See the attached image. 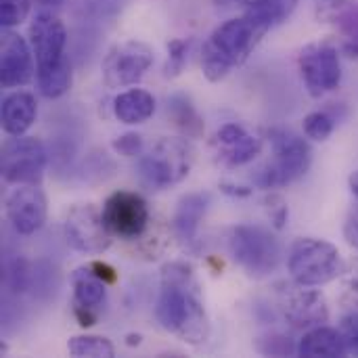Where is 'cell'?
I'll return each instance as SVG.
<instances>
[{"label":"cell","instance_id":"1","mask_svg":"<svg viewBox=\"0 0 358 358\" xmlns=\"http://www.w3.org/2000/svg\"><path fill=\"white\" fill-rule=\"evenodd\" d=\"M155 317L164 331L176 336L189 346H201L210 338V321L193 268L187 262H168L162 266Z\"/></svg>","mask_w":358,"mask_h":358},{"label":"cell","instance_id":"2","mask_svg":"<svg viewBox=\"0 0 358 358\" xmlns=\"http://www.w3.org/2000/svg\"><path fill=\"white\" fill-rule=\"evenodd\" d=\"M266 34L268 29L245 13L220 23L203 44V76L210 82H222L231 73V69L245 63V59L254 52V48Z\"/></svg>","mask_w":358,"mask_h":358},{"label":"cell","instance_id":"3","mask_svg":"<svg viewBox=\"0 0 358 358\" xmlns=\"http://www.w3.org/2000/svg\"><path fill=\"white\" fill-rule=\"evenodd\" d=\"M268 138L273 145V159L254 178V182L266 191L300 180L313 166V147L304 136L287 128H271Z\"/></svg>","mask_w":358,"mask_h":358},{"label":"cell","instance_id":"4","mask_svg":"<svg viewBox=\"0 0 358 358\" xmlns=\"http://www.w3.org/2000/svg\"><path fill=\"white\" fill-rule=\"evenodd\" d=\"M287 271L298 285L323 287L346 273L340 250L325 239L302 237L296 239L287 254Z\"/></svg>","mask_w":358,"mask_h":358},{"label":"cell","instance_id":"5","mask_svg":"<svg viewBox=\"0 0 358 358\" xmlns=\"http://www.w3.org/2000/svg\"><path fill=\"white\" fill-rule=\"evenodd\" d=\"M229 254L250 277L264 279L277 271L283 248L277 235L258 224H239L229 233Z\"/></svg>","mask_w":358,"mask_h":358},{"label":"cell","instance_id":"6","mask_svg":"<svg viewBox=\"0 0 358 358\" xmlns=\"http://www.w3.org/2000/svg\"><path fill=\"white\" fill-rule=\"evenodd\" d=\"M195 162V151L185 138H159L141 155L138 168L143 178L155 189H168L182 182Z\"/></svg>","mask_w":358,"mask_h":358},{"label":"cell","instance_id":"7","mask_svg":"<svg viewBox=\"0 0 358 358\" xmlns=\"http://www.w3.org/2000/svg\"><path fill=\"white\" fill-rule=\"evenodd\" d=\"M46 147L36 136H10L2 145L0 168L8 185H40L46 170Z\"/></svg>","mask_w":358,"mask_h":358},{"label":"cell","instance_id":"8","mask_svg":"<svg viewBox=\"0 0 358 358\" xmlns=\"http://www.w3.org/2000/svg\"><path fill=\"white\" fill-rule=\"evenodd\" d=\"M300 76L310 96L321 99L334 92L342 82V59L336 44L310 42L298 55Z\"/></svg>","mask_w":358,"mask_h":358},{"label":"cell","instance_id":"9","mask_svg":"<svg viewBox=\"0 0 358 358\" xmlns=\"http://www.w3.org/2000/svg\"><path fill=\"white\" fill-rule=\"evenodd\" d=\"M153 65V48L141 40H126L111 46L103 59V82L109 88L134 86Z\"/></svg>","mask_w":358,"mask_h":358},{"label":"cell","instance_id":"10","mask_svg":"<svg viewBox=\"0 0 358 358\" xmlns=\"http://www.w3.org/2000/svg\"><path fill=\"white\" fill-rule=\"evenodd\" d=\"M63 235L71 250L88 256H99L107 252L113 239L101 210H96L92 203H78L67 212Z\"/></svg>","mask_w":358,"mask_h":358},{"label":"cell","instance_id":"11","mask_svg":"<svg viewBox=\"0 0 358 358\" xmlns=\"http://www.w3.org/2000/svg\"><path fill=\"white\" fill-rule=\"evenodd\" d=\"M103 220L113 237L132 241L141 239L151 222L149 206L134 191H115L103 203Z\"/></svg>","mask_w":358,"mask_h":358},{"label":"cell","instance_id":"12","mask_svg":"<svg viewBox=\"0 0 358 358\" xmlns=\"http://www.w3.org/2000/svg\"><path fill=\"white\" fill-rule=\"evenodd\" d=\"M27 36H29L27 42L36 59V71L50 69L67 59L65 57L67 29L65 23L52 10L42 8L40 13H36L29 23Z\"/></svg>","mask_w":358,"mask_h":358},{"label":"cell","instance_id":"13","mask_svg":"<svg viewBox=\"0 0 358 358\" xmlns=\"http://www.w3.org/2000/svg\"><path fill=\"white\" fill-rule=\"evenodd\" d=\"M4 212L15 233L34 235L46 222L48 201L38 185H17L4 201Z\"/></svg>","mask_w":358,"mask_h":358},{"label":"cell","instance_id":"14","mask_svg":"<svg viewBox=\"0 0 358 358\" xmlns=\"http://www.w3.org/2000/svg\"><path fill=\"white\" fill-rule=\"evenodd\" d=\"M34 52L29 42L13 29L2 27L0 36V82L4 88H19L34 80Z\"/></svg>","mask_w":358,"mask_h":358},{"label":"cell","instance_id":"15","mask_svg":"<svg viewBox=\"0 0 358 358\" xmlns=\"http://www.w3.org/2000/svg\"><path fill=\"white\" fill-rule=\"evenodd\" d=\"M283 317L292 327L313 329L327 323L329 306L321 292L296 283V287L283 298Z\"/></svg>","mask_w":358,"mask_h":358},{"label":"cell","instance_id":"16","mask_svg":"<svg viewBox=\"0 0 358 358\" xmlns=\"http://www.w3.org/2000/svg\"><path fill=\"white\" fill-rule=\"evenodd\" d=\"M216 145H218V159L227 168L245 166L254 162L262 151V141L235 122H229L218 128Z\"/></svg>","mask_w":358,"mask_h":358},{"label":"cell","instance_id":"17","mask_svg":"<svg viewBox=\"0 0 358 358\" xmlns=\"http://www.w3.org/2000/svg\"><path fill=\"white\" fill-rule=\"evenodd\" d=\"M210 206V195L208 193H187L178 199L176 212L172 218V227L176 237L185 245H195L197 243V233L199 224L206 216V210Z\"/></svg>","mask_w":358,"mask_h":358},{"label":"cell","instance_id":"18","mask_svg":"<svg viewBox=\"0 0 358 358\" xmlns=\"http://www.w3.org/2000/svg\"><path fill=\"white\" fill-rule=\"evenodd\" d=\"M0 113H2V130L8 136H21L36 122L38 115L36 96L25 90H15L4 96Z\"/></svg>","mask_w":358,"mask_h":358},{"label":"cell","instance_id":"19","mask_svg":"<svg viewBox=\"0 0 358 358\" xmlns=\"http://www.w3.org/2000/svg\"><path fill=\"white\" fill-rule=\"evenodd\" d=\"M296 348V355L304 358H342L348 355L340 329L325 325L308 329Z\"/></svg>","mask_w":358,"mask_h":358},{"label":"cell","instance_id":"20","mask_svg":"<svg viewBox=\"0 0 358 358\" xmlns=\"http://www.w3.org/2000/svg\"><path fill=\"white\" fill-rule=\"evenodd\" d=\"M155 113V96L143 88H128L113 99V115L126 126H138Z\"/></svg>","mask_w":358,"mask_h":358},{"label":"cell","instance_id":"21","mask_svg":"<svg viewBox=\"0 0 358 358\" xmlns=\"http://www.w3.org/2000/svg\"><path fill=\"white\" fill-rule=\"evenodd\" d=\"M73 285V308L84 310H99L107 296V283L94 275L90 266H82L71 275Z\"/></svg>","mask_w":358,"mask_h":358},{"label":"cell","instance_id":"22","mask_svg":"<svg viewBox=\"0 0 358 358\" xmlns=\"http://www.w3.org/2000/svg\"><path fill=\"white\" fill-rule=\"evenodd\" d=\"M298 2L300 0H248L245 15H250L254 21H258L271 31L273 27L285 23L294 15Z\"/></svg>","mask_w":358,"mask_h":358},{"label":"cell","instance_id":"23","mask_svg":"<svg viewBox=\"0 0 358 358\" xmlns=\"http://www.w3.org/2000/svg\"><path fill=\"white\" fill-rule=\"evenodd\" d=\"M168 115L187 138H199L203 134V120L189 96L172 94L168 99Z\"/></svg>","mask_w":358,"mask_h":358},{"label":"cell","instance_id":"24","mask_svg":"<svg viewBox=\"0 0 358 358\" xmlns=\"http://www.w3.org/2000/svg\"><path fill=\"white\" fill-rule=\"evenodd\" d=\"M71 63L69 59H65L63 63L50 67V69H42L36 71V86L40 90L42 96L46 99H59L63 96L69 88H71Z\"/></svg>","mask_w":358,"mask_h":358},{"label":"cell","instance_id":"25","mask_svg":"<svg viewBox=\"0 0 358 358\" xmlns=\"http://www.w3.org/2000/svg\"><path fill=\"white\" fill-rule=\"evenodd\" d=\"M67 350L76 358H111L115 355L113 344L103 336H76L67 342Z\"/></svg>","mask_w":358,"mask_h":358},{"label":"cell","instance_id":"26","mask_svg":"<svg viewBox=\"0 0 358 358\" xmlns=\"http://www.w3.org/2000/svg\"><path fill=\"white\" fill-rule=\"evenodd\" d=\"M302 128H304V134L310 141L325 143L334 134V130H336V120L329 113H325V111H313V113H308L304 117Z\"/></svg>","mask_w":358,"mask_h":358},{"label":"cell","instance_id":"27","mask_svg":"<svg viewBox=\"0 0 358 358\" xmlns=\"http://www.w3.org/2000/svg\"><path fill=\"white\" fill-rule=\"evenodd\" d=\"M189 40L182 38H172L168 42V61H166V78H178L187 65V57H189Z\"/></svg>","mask_w":358,"mask_h":358},{"label":"cell","instance_id":"28","mask_svg":"<svg viewBox=\"0 0 358 358\" xmlns=\"http://www.w3.org/2000/svg\"><path fill=\"white\" fill-rule=\"evenodd\" d=\"M31 0H0V25L13 29L23 23L29 15Z\"/></svg>","mask_w":358,"mask_h":358},{"label":"cell","instance_id":"29","mask_svg":"<svg viewBox=\"0 0 358 358\" xmlns=\"http://www.w3.org/2000/svg\"><path fill=\"white\" fill-rule=\"evenodd\" d=\"M338 31L344 38V50L348 57H358V4L338 21Z\"/></svg>","mask_w":358,"mask_h":358},{"label":"cell","instance_id":"30","mask_svg":"<svg viewBox=\"0 0 358 358\" xmlns=\"http://www.w3.org/2000/svg\"><path fill=\"white\" fill-rule=\"evenodd\" d=\"M357 0H315V15L321 23H338Z\"/></svg>","mask_w":358,"mask_h":358},{"label":"cell","instance_id":"31","mask_svg":"<svg viewBox=\"0 0 358 358\" xmlns=\"http://www.w3.org/2000/svg\"><path fill=\"white\" fill-rule=\"evenodd\" d=\"M264 208H266V214L271 218V227L275 231H281L285 229L287 224V218H289V206H287V199L277 193V191H271L266 197H264Z\"/></svg>","mask_w":358,"mask_h":358},{"label":"cell","instance_id":"32","mask_svg":"<svg viewBox=\"0 0 358 358\" xmlns=\"http://www.w3.org/2000/svg\"><path fill=\"white\" fill-rule=\"evenodd\" d=\"M113 151L122 157H138L143 155V136L136 132H126L111 143Z\"/></svg>","mask_w":358,"mask_h":358},{"label":"cell","instance_id":"33","mask_svg":"<svg viewBox=\"0 0 358 358\" xmlns=\"http://www.w3.org/2000/svg\"><path fill=\"white\" fill-rule=\"evenodd\" d=\"M340 334L344 338L348 355L358 357V313H350L340 321Z\"/></svg>","mask_w":358,"mask_h":358},{"label":"cell","instance_id":"34","mask_svg":"<svg viewBox=\"0 0 358 358\" xmlns=\"http://www.w3.org/2000/svg\"><path fill=\"white\" fill-rule=\"evenodd\" d=\"M27 262L23 258H17L10 268H8V281H10V287L13 292H25L27 287Z\"/></svg>","mask_w":358,"mask_h":358},{"label":"cell","instance_id":"35","mask_svg":"<svg viewBox=\"0 0 358 358\" xmlns=\"http://www.w3.org/2000/svg\"><path fill=\"white\" fill-rule=\"evenodd\" d=\"M344 239L350 248L358 250V203L352 206L344 220Z\"/></svg>","mask_w":358,"mask_h":358},{"label":"cell","instance_id":"36","mask_svg":"<svg viewBox=\"0 0 358 358\" xmlns=\"http://www.w3.org/2000/svg\"><path fill=\"white\" fill-rule=\"evenodd\" d=\"M88 266H90V268L94 271V275L101 277L107 285H111V283L117 281V273H115L113 266H109V264H105V262H90Z\"/></svg>","mask_w":358,"mask_h":358},{"label":"cell","instance_id":"37","mask_svg":"<svg viewBox=\"0 0 358 358\" xmlns=\"http://www.w3.org/2000/svg\"><path fill=\"white\" fill-rule=\"evenodd\" d=\"M122 6V0H90L88 8L94 15H107V13H115Z\"/></svg>","mask_w":358,"mask_h":358},{"label":"cell","instance_id":"38","mask_svg":"<svg viewBox=\"0 0 358 358\" xmlns=\"http://www.w3.org/2000/svg\"><path fill=\"white\" fill-rule=\"evenodd\" d=\"M220 191L224 195H231V197H248V195H252V189L239 187V185H233V182H220Z\"/></svg>","mask_w":358,"mask_h":358},{"label":"cell","instance_id":"39","mask_svg":"<svg viewBox=\"0 0 358 358\" xmlns=\"http://www.w3.org/2000/svg\"><path fill=\"white\" fill-rule=\"evenodd\" d=\"M36 4H40L42 8H57L63 4V0H34Z\"/></svg>","mask_w":358,"mask_h":358},{"label":"cell","instance_id":"40","mask_svg":"<svg viewBox=\"0 0 358 358\" xmlns=\"http://www.w3.org/2000/svg\"><path fill=\"white\" fill-rule=\"evenodd\" d=\"M348 185H350V191H352V195H355V197L358 199V170L350 174V178H348Z\"/></svg>","mask_w":358,"mask_h":358},{"label":"cell","instance_id":"41","mask_svg":"<svg viewBox=\"0 0 358 358\" xmlns=\"http://www.w3.org/2000/svg\"><path fill=\"white\" fill-rule=\"evenodd\" d=\"M126 344H128V346H138V344H141V336H134V334L128 336V338H126Z\"/></svg>","mask_w":358,"mask_h":358}]
</instances>
